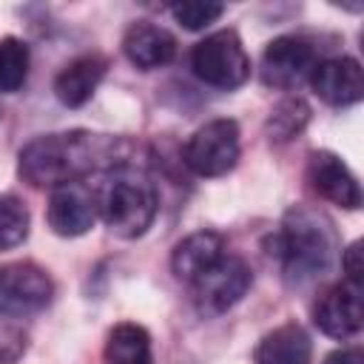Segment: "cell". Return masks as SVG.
<instances>
[{"mask_svg": "<svg viewBox=\"0 0 364 364\" xmlns=\"http://www.w3.org/2000/svg\"><path fill=\"white\" fill-rule=\"evenodd\" d=\"M114 136L94 131H60L31 139L17 159V173L34 188H60L80 182L114 159Z\"/></svg>", "mask_w": 364, "mask_h": 364, "instance_id": "1", "label": "cell"}, {"mask_svg": "<svg viewBox=\"0 0 364 364\" xmlns=\"http://www.w3.org/2000/svg\"><path fill=\"white\" fill-rule=\"evenodd\" d=\"M284 270L290 287H307L324 279L338 256V239L333 222L307 205H296L284 213L282 228L273 236L270 250Z\"/></svg>", "mask_w": 364, "mask_h": 364, "instance_id": "2", "label": "cell"}, {"mask_svg": "<svg viewBox=\"0 0 364 364\" xmlns=\"http://www.w3.org/2000/svg\"><path fill=\"white\" fill-rule=\"evenodd\" d=\"M97 216L119 239H139L159 213L154 185L134 168H117L94 193Z\"/></svg>", "mask_w": 364, "mask_h": 364, "instance_id": "3", "label": "cell"}, {"mask_svg": "<svg viewBox=\"0 0 364 364\" xmlns=\"http://www.w3.org/2000/svg\"><path fill=\"white\" fill-rule=\"evenodd\" d=\"M191 68L205 85L230 91L250 77V57L233 28H219L193 46Z\"/></svg>", "mask_w": 364, "mask_h": 364, "instance_id": "4", "label": "cell"}, {"mask_svg": "<svg viewBox=\"0 0 364 364\" xmlns=\"http://www.w3.org/2000/svg\"><path fill=\"white\" fill-rule=\"evenodd\" d=\"M185 165L196 176H225L239 162V125L236 119H210L191 134L182 148Z\"/></svg>", "mask_w": 364, "mask_h": 364, "instance_id": "5", "label": "cell"}, {"mask_svg": "<svg viewBox=\"0 0 364 364\" xmlns=\"http://www.w3.org/2000/svg\"><path fill=\"white\" fill-rule=\"evenodd\" d=\"M253 273L245 259L225 253L216 264H210L205 273H199L191 287H193V304L202 316H219L228 313L233 304L242 301V296L250 290Z\"/></svg>", "mask_w": 364, "mask_h": 364, "instance_id": "6", "label": "cell"}, {"mask_svg": "<svg viewBox=\"0 0 364 364\" xmlns=\"http://www.w3.org/2000/svg\"><path fill=\"white\" fill-rule=\"evenodd\" d=\"M316 65H318V54H316L313 43H307L304 37H296V34H284L264 46L259 71H262V82L267 88L293 91L310 80Z\"/></svg>", "mask_w": 364, "mask_h": 364, "instance_id": "7", "label": "cell"}, {"mask_svg": "<svg viewBox=\"0 0 364 364\" xmlns=\"http://www.w3.org/2000/svg\"><path fill=\"white\" fill-rule=\"evenodd\" d=\"M54 296L48 273L34 262L0 264V316H28L43 310Z\"/></svg>", "mask_w": 364, "mask_h": 364, "instance_id": "8", "label": "cell"}, {"mask_svg": "<svg viewBox=\"0 0 364 364\" xmlns=\"http://www.w3.org/2000/svg\"><path fill=\"white\" fill-rule=\"evenodd\" d=\"M316 327L330 338H353L364 327V304H361V284H333L318 296L313 304Z\"/></svg>", "mask_w": 364, "mask_h": 364, "instance_id": "9", "label": "cell"}, {"mask_svg": "<svg viewBox=\"0 0 364 364\" xmlns=\"http://www.w3.org/2000/svg\"><path fill=\"white\" fill-rule=\"evenodd\" d=\"M46 219H48V228L57 233V236H65V239H74V236H82L94 228L97 222V199L94 193L80 185V182H71V185H60L51 191L48 196V210H46Z\"/></svg>", "mask_w": 364, "mask_h": 364, "instance_id": "10", "label": "cell"}, {"mask_svg": "<svg viewBox=\"0 0 364 364\" xmlns=\"http://www.w3.org/2000/svg\"><path fill=\"white\" fill-rule=\"evenodd\" d=\"M307 179L313 191L347 210L361 208V185L353 176V171L333 154V151H313L307 159Z\"/></svg>", "mask_w": 364, "mask_h": 364, "instance_id": "11", "label": "cell"}, {"mask_svg": "<svg viewBox=\"0 0 364 364\" xmlns=\"http://www.w3.org/2000/svg\"><path fill=\"white\" fill-rule=\"evenodd\" d=\"M316 97L333 108H347L364 97V71L353 57H330L316 65L310 74Z\"/></svg>", "mask_w": 364, "mask_h": 364, "instance_id": "12", "label": "cell"}, {"mask_svg": "<svg viewBox=\"0 0 364 364\" xmlns=\"http://www.w3.org/2000/svg\"><path fill=\"white\" fill-rule=\"evenodd\" d=\"M122 51L131 65L151 71V68H162L173 60L176 40L168 28H162L151 20H136L128 26V31L122 37Z\"/></svg>", "mask_w": 364, "mask_h": 364, "instance_id": "13", "label": "cell"}, {"mask_svg": "<svg viewBox=\"0 0 364 364\" xmlns=\"http://www.w3.org/2000/svg\"><path fill=\"white\" fill-rule=\"evenodd\" d=\"M108 68V60L100 54H82L77 60H71L54 80V97L65 105V108H80L85 105L97 85L102 82Z\"/></svg>", "mask_w": 364, "mask_h": 364, "instance_id": "14", "label": "cell"}, {"mask_svg": "<svg viewBox=\"0 0 364 364\" xmlns=\"http://www.w3.org/2000/svg\"><path fill=\"white\" fill-rule=\"evenodd\" d=\"M313 344L301 324L287 321L264 333L253 350V364H310Z\"/></svg>", "mask_w": 364, "mask_h": 364, "instance_id": "15", "label": "cell"}, {"mask_svg": "<svg viewBox=\"0 0 364 364\" xmlns=\"http://www.w3.org/2000/svg\"><path fill=\"white\" fill-rule=\"evenodd\" d=\"M225 256V239L213 230H196L191 236H185L173 253H171V267L173 276L182 282H193L199 273H205L210 264H216Z\"/></svg>", "mask_w": 364, "mask_h": 364, "instance_id": "16", "label": "cell"}, {"mask_svg": "<svg viewBox=\"0 0 364 364\" xmlns=\"http://www.w3.org/2000/svg\"><path fill=\"white\" fill-rule=\"evenodd\" d=\"M102 358L105 364H154V347L148 330L134 321L114 324L108 330Z\"/></svg>", "mask_w": 364, "mask_h": 364, "instance_id": "17", "label": "cell"}, {"mask_svg": "<svg viewBox=\"0 0 364 364\" xmlns=\"http://www.w3.org/2000/svg\"><path fill=\"white\" fill-rule=\"evenodd\" d=\"M310 105L307 100L290 94L284 100H279L273 108H270V117H267V134L273 142H290L293 136H299L307 122H310Z\"/></svg>", "mask_w": 364, "mask_h": 364, "instance_id": "18", "label": "cell"}, {"mask_svg": "<svg viewBox=\"0 0 364 364\" xmlns=\"http://www.w3.org/2000/svg\"><path fill=\"white\" fill-rule=\"evenodd\" d=\"M28 77V46L20 37L0 40V91H20Z\"/></svg>", "mask_w": 364, "mask_h": 364, "instance_id": "19", "label": "cell"}, {"mask_svg": "<svg viewBox=\"0 0 364 364\" xmlns=\"http://www.w3.org/2000/svg\"><path fill=\"white\" fill-rule=\"evenodd\" d=\"M28 208L17 196H0V250L23 245V239L28 236Z\"/></svg>", "mask_w": 364, "mask_h": 364, "instance_id": "20", "label": "cell"}, {"mask_svg": "<svg viewBox=\"0 0 364 364\" xmlns=\"http://www.w3.org/2000/svg\"><path fill=\"white\" fill-rule=\"evenodd\" d=\"M225 6L222 3H213V0H182V3H173L171 6V17L188 28V31H202L208 28L210 23H216L222 17Z\"/></svg>", "mask_w": 364, "mask_h": 364, "instance_id": "21", "label": "cell"}, {"mask_svg": "<svg viewBox=\"0 0 364 364\" xmlns=\"http://www.w3.org/2000/svg\"><path fill=\"white\" fill-rule=\"evenodd\" d=\"M28 347V336L20 324L9 321V318H0V364H14L23 358Z\"/></svg>", "mask_w": 364, "mask_h": 364, "instance_id": "22", "label": "cell"}, {"mask_svg": "<svg viewBox=\"0 0 364 364\" xmlns=\"http://www.w3.org/2000/svg\"><path fill=\"white\" fill-rule=\"evenodd\" d=\"M361 242H353L344 253H341V267L347 273V282L350 284H361L364 282V262H361Z\"/></svg>", "mask_w": 364, "mask_h": 364, "instance_id": "23", "label": "cell"}, {"mask_svg": "<svg viewBox=\"0 0 364 364\" xmlns=\"http://www.w3.org/2000/svg\"><path fill=\"white\" fill-rule=\"evenodd\" d=\"M324 364H364V353L361 347H341V350H333Z\"/></svg>", "mask_w": 364, "mask_h": 364, "instance_id": "24", "label": "cell"}]
</instances>
